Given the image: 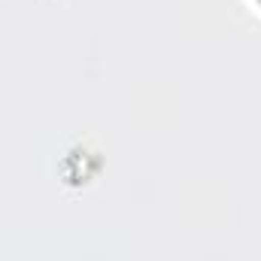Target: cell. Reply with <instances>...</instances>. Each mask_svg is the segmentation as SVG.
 Wrapping results in <instances>:
<instances>
[{
  "label": "cell",
  "mask_w": 261,
  "mask_h": 261,
  "mask_svg": "<svg viewBox=\"0 0 261 261\" xmlns=\"http://www.w3.org/2000/svg\"><path fill=\"white\" fill-rule=\"evenodd\" d=\"M255 3H258V6H261V0H255Z\"/></svg>",
  "instance_id": "6da1fadb"
}]
</instances>
